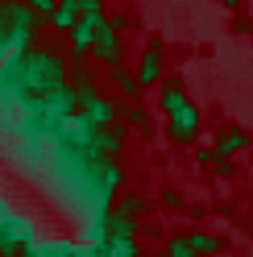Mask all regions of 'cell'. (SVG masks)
Masks as SVG:
<instances>
[{"mask_svg": "<svg viewBox=\"0 0 253 257\" xmlns=\"http://www.w3.org/2000/svg\"><path fill=\"white\" fill-rule=\"evenodd\" d=\"M158 75H162V54H158V50H150L146 58L137 62V87H150V83H158Z\"/></svg>", "mask_w": 253, "mask_h": 257, "instance_id": "4", "label": "cell"}, {"mask_svg": "<svg viewBox=\"0 0 253 257\" xmlns=\"http://www.w3.org/2000/svg\"><path fill=\"white\" fill-rule=\"evenodd\" d=\"M187 245H191V253H212V249H216V236L199 232V236H191V240H187Z\"/></svg>", "mask_w": 253, "mask_h": 257, "instance_id": "8", "label": "cell"}, {"mask_svg": "<svg viewBox=\"0 0 253 257\" xmlns=\"http://www.w3.org/2000/svg\"><path fill=\"white\" fill-rule=\"evenodd\" d=\"M170 120H175V124H170V133H175L179 141H191L199 133V112L191 104H179L175 112H170Z\"/></svg>", "mask_w": 253, "mask_h": 257, "instance_id": "2", "label": "cell"}, {"mask_svg": "<svg viewBox=\"0 0 253 257\" xmlns=\"http://www.w3.org/2000/svg\"><path fill=\"white\" fill-rule=\"evenodd\" d=\"M29 9L38 13V17H50V9H54V0H25Z\"/></svg>", "mask_w": 253, "mask_h": 257, "instance_id": "9", "label": "cell"}, {"mask_svg": "<svg viewBox=\"0 0 253 257\" xmlns=\"http://www.w3.org/2000/svg\"><path fill=\"white\" fill-rule=\"evenodd\" d=\"M179 104H187V95H183V83H179V79H170V83L162 87V108H166V112H175Z\"/></svg>", "mask_w": 253, "mask_h": 257, "instance_id": "5", "label": "cell"}, {"mask_svg": "<svg viewBox=\"0 0 253 257\" xmlns=\"http://www.w3.org/2000/svg\"><path fill=\"white\" fill-rule=\"evenodd\" d=\"M245 146H249V137H245V133H224V137H220V146H216V158H228V154L245 150Z\"/></svg>", "mask_w": 253, "mask_h": 257, "instance_id": "6", "label": "cell"}, {"mask_svg": "<svg viewBox=\"0 0 253 257\" xmlns=\"http://www.w3.org/2000/svg\"><path fill=\"white\" fill-rule=\"evenodd\" d=\"M112 75H116V87H120L124 95H137V75H129L120 62H112Z\"/></svg>", "mask_w": 253, "mask_h": 257, "instance_id": "7", "label": "cell"}, {"mask_svg": "<svg viewBox=\"0 0 253 257\" xmlns=\"http://www.w3.org/2000/svg\"><path fill=\"white\" fill-rule=\"evenodd\" d=\"M87 50H96V58H100V62H108V67H112V62L120 58V38H116V29L108 25L104 17L96 21V34H91V46H87Z\"/></svg>", "mask_w": 253, "mask_h": 257, "instance_id": "1", "label": "cell"}, {"mask_svg": "<svg viewBox=\"0 0 253 257\" xmlns=\"http://www.w3.org/2000/svg\"><path fill=\"white\" fill-rule=\"evenodd\" d=\"M96 21H100V13H79V17H75V25H71V46H75V54H83L87 46H91Z\"/></svg>", "mask_w": 253, "mask_h": 257, "instance_id": "3", "label": "cell"}, {"mask_svg": "<svg viewBox=\"0 0 253 257\" xmlns=\"http://www.w3.org/2000/svg\"><path fill=\"white\" fill-rule=\"evenodd\" d=\"M170 253H175V257H187V253H191V245H187V240H170Z\"/></svg>", "mask_w": 253, "mask_h": 257, "instance_id": "10", "label": "cell"}]
</instances>
